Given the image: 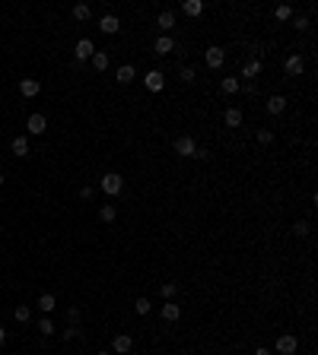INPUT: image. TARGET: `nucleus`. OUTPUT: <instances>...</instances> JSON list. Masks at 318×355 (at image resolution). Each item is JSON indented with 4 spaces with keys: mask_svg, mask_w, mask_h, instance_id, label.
I'll use <instances>...</instances> for the list:
<instances>
[{
    "mask_svg": "<svg viewBox=\"0 0 318 355\" xmlns=\"http://www.w3.org/2000/svg\"><path fill=\"white\" fill-rule=\"evenodd\" d=\"M258 143H274V134L271 130H258Z\"/></svg>",
    "mask_w": 318,
    "mask_h": 355,
    "instance_id": "nucleus-31",
    "label": "nucleus"
},
{
    "mask_svg": "<svg viewBox=\"0 0 318 355\" xmlns=\"http://www.w3.org/2000/svg\"><path fill=\"white\" fill-rule=\"evenodd\" d=\"M172 149H175L178 155H185V159L197 155V143L191 140V136H178V140H175V146H172Z\"/></svg>",
    "mask_w": 318,
    "mask_h": 355,
    "instance_id": "nucleus-2",
    "label": "nucleus"
},
{
    "mask_svg": "<svg viewBox=\"0 0 318 355\" xmlns=\"http://www.w3.org/2000/svg\"><path fill=\"white\" fill-rule=\"evenodd\" d=\"M143 80H147V89H150V92H163V86H166V80H163V73H159V70H150Z\"/></svg>",
    "mask_w": 318,
    "mask_h": 355,
    "instance_id": "nucleus-6",
    "label": "nucleus"
},
{
    "mask_svg": "<svg viewBox=\"0 0 318 355\" xmlns=\"http://www.w3.org/2000/svg\"><path fill=\"white\" fill-rule=\"evenodd\" d=\"M274 16H277V19H290V16H293V10L286 7V3H280V7L274 10Z\"/></svg>",
    "mask_w": 318,
    "mask_h": 355,
    "instance_id": "nucleus-27",
    "label": "nucleus"
},
{
    "mask_svg": "<svg viewBox=\"0 0 318 355\" xmlns=\"http://www.w3.org/2000/svg\"><path fill=\"white\" fill-rule=\"evenodd\" d=\"M223 92H226V95L239 92V80H236V76H223Z\"/></svg>",
    "mask_w": 318,
    "mask_h": 355,
    "instance_id": "nucleus-23",
    "label": "nucleus"
},
{
    "mask_svg": "<svg viewBox=\"0 0 318 355\" xmlns=\"http://www.w3.org/2000/svg\"><path fill=\"white\" fill-rule=\"evenodd\" d=\"M182 80H185V83H191V80H194V70L185 67V70H182Z\"/></svg>",
    "mask_w": 318,
    "mask_h": 355,
    "instance_id": "nucleus-33",
    "label": "nucleus"
},
{
    "mask_svg": "<svg viewBox=\"0 0 318 355\" xmlns=\"http://www.w3.org/2000/svg\"><path fill=\"white\" fill-rule=\"evenodd\" d=\"M172 295H175V282H166L163 286V298H172Z\"/></svg>",
    "mask_w": 318,
    "mask_h": 355,
    "instance_id": "nucleus-32",
    "label": "nucleus"
},
{
    "mask_svg": "<svg viewBox=\"0 0 318 355\" xmlns=\"http://www.w3.org/2000/svg\"><path fill=\"white\" fill-rule=\"evenodd\" d=\"M55 304H57V298H55V295H51V292H45V295H41V298H38V308L45 311V314H48V311H55Z\"/></svg>",
    "mask_w": 318,
    "mask_h": 355,
    "instance_id": "nucleus-17",
    "label": "nucleus"
},
{
    "mask_svg": "<svg viewBox=\"0 0 318 355\" xmlns=\"http://www.w3.org/2000/svg\"><path fill=\"white\" fill-rule=\"evenodd\" d=\"M283 108H286V99H283V95H271V99H267V111H271V114H280Z\"/></svg>",
    "mask_w": 318,
    "mask_h": 355,
    "instance_id": "nucleus-14",
    "label": "nucleus"
},
{
    "mask_svg": "<svg viewBox=\"0 0 318 355\" xmlns=\"http://www.w3.org/2000/svg\"><path fill=\"white\" fill-rule=\"evenodd\" d=\"M76 61H89V57H93V54H95V45H93V41H89V38H80V41H76Z\"/></svg>",
    "mask_w": 318,
    "mask_h": 355,
    "instance_id": "nucleus-3",
    "label": "nucleus"
},
{
    "mask_svg": "<svg viewBox=\"0 0 318 355\" xmlns=\"http://www.w3.org/2000/svg\"><path fill=\"white\" fill-rule=\"evenodd\" d=\"M223 61H226V54H223V48H207V67H213V70H220L223 67Z\"/></svg>",
    "mask_w": 318,
    "mask_h": 355,
    "instance_id": "nucleus-4",
    "label": "nucleus"
},
{
    "mask_svg": "<svg viewBox=\"0 0 318 355\" xmlns=\"http://www.w3.org/2000/svg\"><path fill=\"white\" fill-rule=\"evenodd\" d=\"M99 29H102V32H105V35H115L118 29H121V22H118V16L105 13V16H102V19H99Z\"/></svg>",
    "mask_w": 318,
    "mask_h": 355,
    "instance_id": "nucleus-7",
    "label": "nucleus"
},
{
    "mask_svg": "<svg viewBox=\"0 0 318 355\" xmlns=\"http://www.w3.org/2000/svg\"><path fill=\"white\" fill-rule=\"evenodd\" d=\"M175 51V41L169 38V35H163V38H156V54H172Z\"/></svg>",
    "mask_w": 318,
    "mask_h": 355,
    "instance_id": "nucleus-13",
    "label": "nucleus"
},
{
    "mask_svg": "<svg viewBox=\"0 0 318 355\" xmlns=\"http://www.w3.org/2000/svg\"><path fill=\"white\" fill-rule=\"evenodd\" d=\"M178 317H182V308H178L175 302L163 304V321H178Z\"/></svg>",
    "mask_w": 318,
    "mask_h": 355,
    "instance_id": "nucleus-15",
    "label": "nucleus"
},
{
    "mask_svg": "<svg viewBox=\"0 0 318 355\" xmlns=\"http://www.w3.org/2000/svg\"><path fill=\"white\" fill-rule=\"evenodd\" d=\"M74 19H89V7H86V3H76V7H74Z\"/></svg>",
    "mask_w": 318,
    "mask_h": 355,
    "instance_id": "nucleus-26",
    "label": "nucleus"
},
{
    "mask_svg": "<svg viewBox=\"0 0 318 355\" xmlns=\"http://www.w3.org/2000/svg\"><path fill=\"white\" fill-rule=\"evenodd\" d=\"M89 61H93V67H95V70H105V67H109V54H105V51H95L93 57H89Z\"/></svg>",
    "mask_w": 318,
    "mask_h": 355,
    "instance_id": "nucleus-19",
    "label": "nucleus"
},
{
    "mask_svg": "<svg viewBox=\"0 0 318 355\" xmlns=\"http://www.w3.org/2000/svg\"><path fill=\"white\" fill-rule=\"evenodd\" d=\"M258 73H261V64H258V61H248L242 67V76H248V80H251V76H258Z\"/></svg>",
    "mask_w": 318,
    "mask_h": 355,
    "instance_id": "nucleus-24",
    "label": "nucleus"
},
{
    "mask_svg": "<svg viewBox=\"0 0 318 355\" xmlns=\"http://www.w3.org/2000/svg\"><path fill=\"white\" fill-rule=\"evenodd\" d=\"M99 355H112V352H99Z\"/></svg>",
    "mask_w": 318,
    "mask_h": 355,
    "instance_id": "nucleus-36",
    "label": "nucleus"
},
{
    "mask_svg": "<svg viewBox=\"0 0 318 355\" xmlns=\"http://www.w3.org/2000/svg\"><path fill=\"white\" fill-rule=\"evenodd\" d=\"M29 317H32V314H29V308H26V304H19V308H16V321H19V323H26Z\"/></svg>",
    "mask_w": 318,
    "mask_h": 355,
    "instance_id": "nucleus-28",
    "label": "nucleus"
},
{
    "mask_svg": "<svg viewBox=\"0 0 318 355\" xmlns=\"http://www.w3.org/2000/svg\"><path fill=\"white\" fill-rule=\"evenodd\" d=\"M121 187H124V181H121V174L118 171H109L105 174V178H102V190H105V194H121Z\"/></svg>",
    "mask_w": 318,
    "mask_h": 355,
    "instance_id": "nucleus-1",
    "label": "nucleus"
},
{
    "mask_svg": "<svg viewBox=\"0 0 318 355\" xmlns=\"http://www.w3.org/2000/svg\"><path fill=\"white\" fill-rule=\"evenodd\" d=\"M134 308H137V314H143V317H147L150 311H153V304H150L147 298H137V302H134Z\"/></svg>",
    "mask_w": 318,
    "mask_h": 355,
    "instance_id": "nucleus-25",
    "label": "nucleus"
},
{
    "mask_svg": "<svg viewBox=\"0 0 318 355\" xmlns=\"http://www.w3.org/2000/svg\"><path fill=\"white\" fill-rule=\"evenodd\" d=\"M134 76H137V70L131 67V64H124V67L118 70V83H131V80H134Z\"/></svg>",
    "mask_w": 318,
    "mask_h": 355,
    "instance_id": "nucleus-20",
    "label": "nucleus"
},
{
    "mask_svg": "<svg viewBox=\"0 0 318 355\" xmlns=\"http://www.w3.org/2000/svg\"><path fill=\"white\" fill-rule=\"evenodd\" d=\"M99 216H102V222H115V216H118V209L112 206V203H105V206L99 209Z\"/></svg>",
    "mask_w": 318,
    "mask_h": 355,
    "instance_id": "nucleus-22",
    "label": "nucleus"
},
{
    "mask_svg": "<svg viewBox=\"0 0 318 355\" xmlns=\"http://www.w3.org/2000/svg\"><path fill=\"white\" fill-rule=\"evenodd\" d=\"M185 13H188V16H201L204 13V3H201V0H185Z\"/></svg>",
    "mask_w": 318,
    "mask_h": 355,
    "instance_id": "nucleus-18",
    "label": "nucleus"
},
{
    "mask_svg": "<svg viewBox=\"0 0 318 355\" xmlns=\"http://www.w3.org/2000/svg\"><path fill=\"white\" fill-rule=\"evenodd\" d=\"M296 346H299L296 336H280V339H277V352L280 355H293V352H296Z\"/></svg>",
    "mask_w": 318,
    "mask_h": 355,
    "instance_id": "nucleus-10",
    "label": "nucleus"
},
{
    "mask_svg": "<svg viewBox=\"0 0 318 355\" xmlns=\"http://www.w3.org/2000/svg\"><path fill=\"white\" fill-rule=\"evenodd\" d=\"M131 346H134V342H131V336H124V333H118V336H115V342H112V349H115L118 355H128V352H131Z\"/></svg>",
    "mask_w": 318,
    "mask_h": 355,
    "instance_id": "nucleus-11",
    "label": "nucleus"
},
{
    "mask_svg": "<svg viewBox=\"0 0 318 355\" xmlns=\"http://www.w3.org/2000/svg\"><path fill=\"white\" fill-rule=\"evenodd\" d=\"M0 184H3V174H0Z\"/></svg>",
    "mask_w": 318,
    "mask_h": 355,
    "instance_id": "nucleus-37",
    "label": "nucleus"
},
{
    "mask_svg": "<svg viewBox=\"0 0 318 355\" xmlns=\"http://www.w3.org/2000/svg\"><path fill=\"white\" fill-rule=\"evenodd\" d=\"M302 70H305V61L299 57V54H290V57H286V73H290V76H299Z\"/></svg>",
    "mask_w": 318,
    "mask_h": 355,
    "instance_id": "nucleus-9",
    "label": "nucleus"
},
{
    "mask_svg": "<svg viewBox=\"0 0 318 355\" xmlns=\"http://www.w3.org/2000/svg\"><path fill=\"white\" fill-rule=\"evenodd\" d=\"M38 330H41V333H45V336H51V333H55V323H51V321H48V317H45V321L38 323Z\"/></svg>",
    "mask_w": 318,
    "mask_h": 355,
    "instance_id": "nucleus-30",
    "label": "nucleus"
},
{
    "mask_svg": "<svg viewBox=\"0 0 318 355\" xmlns=\"http://www.w3.org/2000/svg\"><path fill=\"white\" fill-rule=\"evenodd\" d=\"M3 342H7V330L0 327V346H3Z\"/></svg>",
    "mask_w": 318,
    "mask_h": 355,
    "instance_id": "nucleus-35",
    "label": "nucleus"
},
{
    "mask_svg": "<svg viewBox=\"0 0 318 355\" xmlns=\"http://www.w3.org/2000/svg\"><path fill=\"white\" fill-rule=\"evenodd\" d=\"M26 127H29V134H45V127H48V121H45V114H29V121H26Z\"/></svg>",
    "mask_w": 318,
    "mask_h": 355,
    "instance_id": "nucleus-8",
    "label": "nucleus"
},
{
    "mask_svg": "<svg viewBox=\"0 0 318 355\" xmlns=\"http://www.w3.org/2000/svg\"><path fill=\"white\" fill-rule=\"evenodd\" d=\"M255 355H274L271 349H255Z\"/></svg>",
    "mask_w": 318,
    "mask_h": 355,
    "instance_id": "nucleus-34",
    "label": "nucleus"
},
{
    "mask_svg": "<svg viewBox=\"0 0 318 355\" xmlns=\"http://www.w3.org/2000/svg\"><path fill=\"white\" fill-rule=\"evenodd\" d=\"M13 152L16 155H29V140H26V136H16V140H13Z\"/></svg>",
    "mask_w": 318,
    "mask_h": 355,
    "instance_id": "nucleus-21",
    "label": "nucleus"
},
{
    "mask_svg": "<svg viewBox=\"0 0 318 355\" xmlns=\"http://www.w3.org/2000/svg\"><path fill=\"white\" fill-rule=\"evenodd\" d=\"M156 26L163 29V32H172V29H175V13H169V10H166V13H159Z\"/></svg>",
    "mask_w": 318,
    "mask_h": 355,
    "instance_id": "nucleus-12",
    "label": "nucleus"
},
{
    "mask_svg": "<svg viewBox=\"0 0 318 355\" xmlns=\"http://www.w3.org/2000/svg\"><path fill=\"white\" fill-rule=\"evenodd\" d=\"M223 121L229 124V127H239V124H242V111H239V108H226Z\"/></svg>",
    "mask_w": 318,
    "mask_h": 355,
    "instance_id": "nucleus-16",
    "label": "nucleus"
},
{
    "mask_svg": "<svg viewBox=\"0 0 318 355\" xmlns=\"http://www.w3.org/2000/svg\"><path fill=\"white\" fill-rule=\"evenodd\" d=\"M293 232H296L299 238H305V235H309V222H296V225H293Z\"/></svg>",
    "mask_w": 318,
    "mask_h": 355,
    "instance_id": "nucleus-29",
    "label": "nucleus"
},
{
    "mask_svg": "<svg viewBox=\"0 0 318 355\" xmlns=\"http://www.w3.org/2000/svg\"><path fill=\"white\" fill-rule=\"evenodd\" d=\"M19 92L26 95V99H35V95L41 92V86H38V80H32V76H26V80H19Z\"/></svg>",
    "mask_w": 318,
    "mask_h": 355,
    "instance_id": "nucleus-5",
    "label": "nucleus"
}]
</instances>
